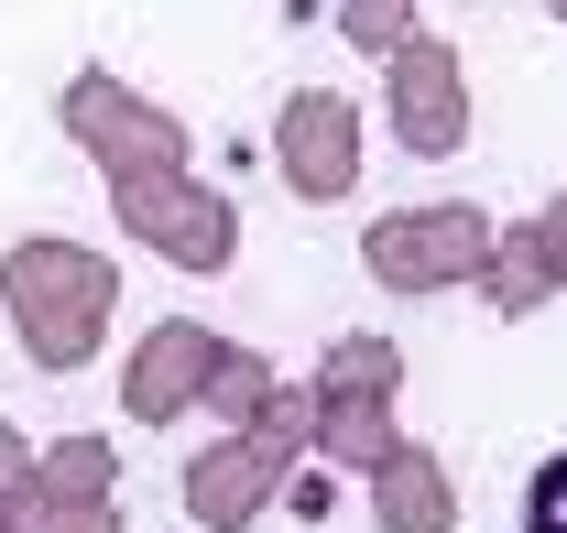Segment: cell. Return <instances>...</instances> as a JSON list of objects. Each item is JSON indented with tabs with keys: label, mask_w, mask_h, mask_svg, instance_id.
<instances>
[{
	"label": "cell",
	"mask_w": 567,
	"mask_h": 533,
	"mask_svg": "<svg viewBox=\"0 0 567 533\" xmlns=\"http://www.w3.org/2000/svg\"><path fill=\"white\" fill-rule=\"evenodd\" d=\"M350 33H360V44H382V55L415 44V33H404V0H350Z\"/></svg>",
	"instance_id": "obj_12"
},
{
	"label": "cell",
	"mask_w": 567,
	"mask_h": 533,
	"mask_svg": "<svg viewBox=\"0 0 567 533\" xmlns=\"http://www.w3.org/2000/svg\"><path fill=\"white\" fill-rule=\"evenodd\" d=\"M295 425H306V403H274V436H295ZM274 436H229V447H208V458H197V479H186L197 523H251V512L274 501V468H284Z\"/></svg>",
	"instance_id": "obj_4"
},
{
	"label": "cell",
	"mask_w": 567,
	"mask_h": 533,
	"mask_svg": "<svg viewBox=\"0 0 567 533\" xmlns=\"http://www.w3.org/2000/svg\"><path fill=\"white\" fill-rule=\"evenodd\" d=\"M66 121L99 142V153H110V175H121V186H132L142 164H153V175L175 164V121H142L121 76H76V87H66Z\"/></svg>",
	"instance_id": "obj_7"
},
{
	"label": "cell",
	"mask_w": 567,
	"mask_h": 533,
	"mask_svg": "<svg viewBox=\"0 0 567 533\" xmlns=\"http://www.w3.org/2000/svg\"><path fill=\"white\" fill-rule=\"evenodd\" d=\"M546 294H557L546 251H535V240H513V251L492 262V305H502V316H524V305H546Z\"/></svg>",
	"instance_id": "obj_10"
},
{
	"label": "cell",
	"mask_w": 567,
	"mask_h": 533,
	"mask_svg": "<svg viewBox=\"0 0 567 533\" xmlns=\"http://www.w3.org/2000/svg\"><path fill=\"white\" fill-rule=\"evenodd\" d=\"M121 218H132L142 240H164V251H186L197 272H218V251H229V218H218L208 197H175L164 175H132V186H121Z\"/></svg>",
	"instance_id": "obj_8"
},
{
	"label": "cell",
	"mask_w": 567,
	"mask_h": 533,
	"mask_svg": "<svg viewBox=\"0 0 567 533\" xmlns=\"http://www.w3.org/2000/svg\"><path fill=\"white\" fill-rule=\"evenodd\" d=\"M535 251H546V272H557V283H567V197L546 207V229H535Z\"/></svg>",
	"instance_id": "obj_13"
},
{
	"label": "cell",
	"mask_w": 567,
	"mask_h": 533,
	"mask_svg": "<svg viewBox=\"0 0 567 533\" xmlns=\"http://www.w3.org/2000/svg\"><path fill=\"white\" fill-rule=\"evenodd\" d=\"M557 11H567V0H557Z\"/></svg>",
	"instance_id": "obj_15"
},
{
	"label": "cell",
	"mask_w": 567,
	"mask_h": 533,
	"mask_svg": "<svg viewBox=\"0 0 567 533\" xmlns=\"http://www.w3.org/2000/svg\"><path fill=\"white\" fill-rule=\"evenodd\" d=\"M218 359H229V348H218L197 316H175V327H153V337L132 348V382H121V403H132L142 425H175L186 403L208 393V370H218Z\"/></svg>",
	"instance_id": "obj_5"
},
{
	"label": "cell",
	"mask_w": 567,
	"mask_h": 533,
	"mask_svg": "<svg viewBox=\"0 0 567 533\" xmlns=\"http://www.w3.org/2000/svg\"><path fill=\"white\" fill-rule=\"evenodd\" d=\"M524 533H567V447L535 468V490H524Z\"/></svg>",
	"instance_id": "obj_11"
},
{
	"label": "cell",
	"mask_w": 567,
	"mask_h": 533,
	"mask_svg": "<svg viewBox=\"0 0 567 533\" xmlns=\"http://www.w3.org/2000/svg\"><path fill=\"white\" fill-rule=\"evenodd\" d=\"M274 153H284V175H295V197H350V175H360V109L339 98V87H295Z\"/></svg>",
	"instance_id": "obj_3"
},
{
	"label": "cell",
	"mask_w": 567,
	"mask_h": 533,
	"mask_svg": "<svg viewBox=\"0 0 567 533\" xmlns=\"http://www.w3.org/2000/svg\"><path fill=\"white\" fill-rule=\"evenodd\" d=\"M371 272H382L393 294L470 283V272H492V229H481L470 207H436V218H382V229H371Z\"/></svg>",
	"instance_id": "obj_2"
},
{
	"label": "cell",
	"mask_w": 567,
	"mask_h": 533,
	"mask_svg": "<svg viewBox=\"0 0 567 533\" xmlns=\"http://www.w3.org/2000/svg\"><path fill=\"white\" fill-rule=\"evenodd\" d=\"M11 479H22V436L0 425V490H11Z\"/></svg>",
	"instance_id": "obj_14"
},
{
	"label": "cell",
	"mask_w": 567,
	"mask_h": 533,
	"mask_svg": "<svg viewBox=\"0 0 567 533\" xmlns=\"http://www.w3.org/2000/svg\"><path fill=\"white\" fill-rule=\"evenodd\" d=\"M371 501H382V533H458V490L425 447H382L371 458Z\"/></svg>",
	"instance_id": "obj_9"
},
{
	"label": "cell",
	"mask_w": 567,
	"mask_h": 533,
	"mask_svg": "<svg viewBox=\"0 0 567 533\" xmlns=\"http://www.w3.org/2000/svg\"><path fill=\"white\" fill-rule=\"evenodd\" d=\"M0 294H11V327L33 348V370H76L99 348V327H110L121 272L99 262V251H76V240H22L0 262Z\"/></svg>",
	"instance_id": "obj_1"
},
{
	"label": "cell",
	"mask_w": 567,
	"mask_h": 533,
	"mask_svg": "<svg viewBox=\"0 0 567 533\" xmlns=\"http://www.w3.org/2000/svg\"><path fill=\"white\" fill-rule=\"evenodd\" d=\"M393 132H404V153H436V164L470 142L458 55H447V44H404V55H393Z\"/></svg>",
	"instance_id": "obj_6"
}]
</instances>
